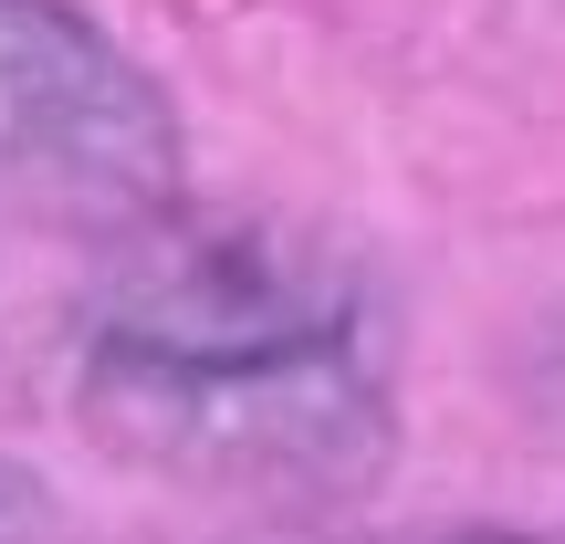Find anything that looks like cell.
<instances>
[{
  "label": "cell",
  "instance_id": "2",
  "mask_svg": "<svg viewBox=\"0 0 565 544\" xmlns=\"http://www.w3.org/2000/svg\"><path fill=\"white\" fill-rule=\"evenodd\" d=\"M0 189L74 221H158L179 200L168 95L63 0H0Z\"/></svg>",
  "mask_w": 565,
  "mask_h": 544
},
{
  "label": "cell",
  "instance_id": "3",
  "mask_svg": "<svg viewBox=\"0 0 565 544\" xmlns=\"http://www.w3.org/2000/svg\"><path fill=\"white\" fill-rule=\"evenodd\" d=\"M450 544H545V534H450Z\"/></svg>",
  "mask_w": 565,
  "mask_h": 544
},
{
  "label": "cell",
  "instance_id": "1",
  "mask_svg": "<svg viewBox=\"0 0 565 544\" xmlns=\"http://www.w3.org/2000/svg\"><path fill=\"white\" fill-rule=\"evenodd\" d=\"M84 429L126 461L210 492H345V482H377L387 440H398L387 387L366 377L345 314L263 345L95 335Z\"/></svg>",
  "mask_w": 565,
  "mask_h": 544
}]
</instances>
